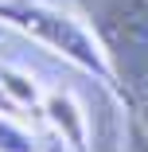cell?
<instances>
[{"instance_id":"6da1fadb","label":"cell","mask_w":148,"mask_h":152,"mask_svg":"<svg viewBox=\"0 0 148 152\" xmlns=\"http://www.w3.org/2000/svg\"><path fill=\"white\" fill-rule=\"evenodd\" d=\"M90 20L113 82L140 98L148 90V0H90Z\"/></svg>"},{"instance_id":"52a82bcc","label":"cell","mask_w":148,"mask_h":152,"mask_svg":"<svg viewBox=\"0 0 148 152\" xmlns=\"http://www.w3.org/2000/svg\"><path fill=\"white\" fill-rule=\"evenodd\" d=\"M39 152H70V148H66V144H63V140H47V144H43V148H39Z\"/></svg>"},{"instance_id":"277c9868","label":"cell","mask_w":148,"mask_h":152,"mask_svg":"<svg viewBox=\"0 0 148 152\" xmlns=\"http://www.w3.org/2000/svg\"><path fill=\"white\" fill-rule=\"evenodd\" d=\"M35 148L39 144H35L31 133L20 129L8 113H0V152H35Z\"/></svg>"},{"instance_id":"3957f363","label":"cell","mask_w":148,"mask_h":152,"mask_svg":"<svg viewBox=\"0 0 148 152\" xmlns=\"http://www.w3.org/2000/svg\"><path fill=\"white\" fill-rule=\"evenodd\" d=\"M39 105H43V117L51 121L55 137L63 140L70 152H82L86 144H90V113H82V105L74 102V94L55 90V94H47Z\"/></svg>"},{"instance_id":"7a4b0ae2","label":"cell","mask_w":148,"mask_h":152,"mask_svg":"<svg viewBox=\"0 0 148 152\" xmlns=\"http://www.w3.org/2000/svg\"><path fill=\"white\" fill-rule=\"evenodd\" d=\"M0 20L16 23L27 35H35L39 43H47L58 55H66L70 63L98 74L101 82H113V70L105 63V51H101L98 35L78 16L55 8V4H43V0H8V4H0Z\"/></svg>"},{"instance_id":"8992f818","label":"cell","mask_w":148,"mask_h":152,"mask_svg":"<svg viewBox=\"0 0 148 152\" xmlns=\"http://www.w3.org/2000/svg\"><path fill=\"white\" fill-rule=\"evenodd\" d=\"M136 113H140V117H136V125L148 133V90H144V94L136 98Z\"/></svg>"},{"instance_id":"5b68a950","label":"cell","mask_w":148,"mask_h":152,"mask_svg":"<svg viewBox=\"0 0 148 152\" xmlns=\"http://www.w3.org/2000/svg\"><path fill=\"white\" fill-rule=\"evenodd\" d=\"M125 152H148V133L133 121V129H129V144H125Z\"/></svg>"},{"instance_id":"ba28073f","label":"cell","mask_w":148,"mask_h":152,"mask_svg":"<svg viewBox=\"0 0 148 152\" xmlns=\"http://www.w3.org/2000/svg\"><path fill=\"white\" fill-rule=\"evenodd\" d=\"M0 35H4V27H0Z\"/></svg>"}]
</instances>
